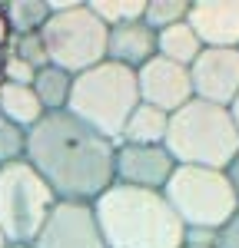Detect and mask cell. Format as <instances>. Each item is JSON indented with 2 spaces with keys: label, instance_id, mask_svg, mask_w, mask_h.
Wrapping results in <instances>:
<instances>
[{
  "label": "cell",
  "instance_id": "cell-16",
  "mask_svg": "<svg viewBox=\"0 0 239 248\" xmlns=\"http://www.w3.org/2000/svg\"><path fill=\"white\" fill-rule=\"evenodd\" d=\"M199 53H203V43H199V37L189 30L186 20L156 33V57L173 60V63H179V66H193Z\"/></svg>",
  "mask_w": 239,
  "mask_h": 248
},
{
  "label": "cell",
  "instance_id": "cell-18",
  "mask_svg": "<svg viewBox=\"0 0 239 248\" xmlns=\"http://www.w3.org/2000/svg\"><path fill=\"white\" fill-rule=\"evenodd\" d=\"M3 14H7L14 37H30V33H40L43 23L50 20V3L47 0H14V3H3Z\"/></svg>",
  "mask_w": 239,
  "mask_h": 248
},
{
  "label": "cell",
  "instance_id": "cell-26",
  "mask_svg": "<svg viewBox=\"0 0 239 248\" xmlns=\"http://www.w3.org/2000/svg\"><path fill=\"white\" fill-rule=\"evenodd\" d=\"M226 175H229V182H233V192H236V199H239V155L233 159V162H229Z\"/></svg>",
  "mask_w": 239,
  "mask_h": 248
},
{
  "label": "cell",
  "instance_id": "cell-6",
  "mask_svg": "<svg viewBox=\"0 0 239 248\" xmlns=\"http://www.w3.org/2000/svg\"><path fill=\"white\" fill-rule=\"evenodd\" d=\"M57 202L53 189L27 159L0 166V232L7 245H34Z\"/></svg>",
  "mask_w": 239,
  "mask_h": 248
},
{
  "label": "cell",
  "instance_id": "cell-28",
  "mask_svg": "<svg viewBox=\"0 0 239 248\" xmlns=\"http://www.w3.org/2000/svg\"><path fill=\"white\" fill-rule=\"evenodd\" d=\"M0 248H7V238H3V232H0Z\"/></svg>",
  "mask_w": 239,
  "mask_h": 248
},
{
  "label": "cell",
  "instance_id": "cell-25",
  "mask_svg": "<svg viewBox=\"0 0 239 248\" xmlns=\"http://www.w3.org/2000/svg\"><path fill=\"white\" fill-rule=\"evenodd\" d=\"M10 40H14V30H10L7 14H3V7H0V50H3V46H10Z\"/></svg>",
  "mask_w": 239,
  "mask_h": 248
},
{
  "label": "cell",
  "instance_id": "cell-7",
  "mask_svg": "<svg viewBox=\"0 0 239 248\" xmlns=\"http://www.w3.org/2000/svg\"><path fill=\"white\" fill-rule=\"evenodd\" d=\"M50 66L67 70L70 77H80L106 60V37L110 30L90 14L86 3H77L73 10L50 14V20L40 30Z\"/></svg>",
  "mask_w": 239,
  "mask_h": 248
},
{
  "label": "cell",
  "instance_id": "cell-17",
  "mask_svg": "<svg viewBox=\"0 0 239 248\" xmlns=\"http://www.w3.org/2000/svg\"><path fill=\"white\" fill-rule=\"evenodd\" d=\"M70 90H73V77L60 66H43L34 77V93H37L43 113H63L70 103Z\"/></svg>",
  "mask_w": 239,
  "mask_h": 248
},
{
  "label": "cell",
  "instance_id": "cell-1",
  "mask_svg": "<svg viewBox=\"0 0 239 248\" xmlns=\"http://www.w3.org/2000/svg\"><path fill=\"white\" fill-rule=\"evenodd\" d=\"M113 155L110 139L83 126L77 116L43 113L34 129H27V162L53 189L60 202H97L113 186Z\"/></svg>",
  "mask_w": 239,
  "mask_h": 248
},
{
  "label": "cell",
  "instance_id": "cell-3",
  "mask_svg": "<svg viewBox=\"0 0 239 248\" xmlns=\"http://www.w3.org/2000/svg\"><path fill=\"white\" fill-rule=\"evenodd\" d=\"M163 146L176 166L226 172L229 162L239 155V129L226 106L189 99L183 109L170 113V129Z\"/></svg>",
  "mask_w": 239,
  "mask_h": 248
},
{
  "label": "cell",
  "instance_id": "cell-27",
  "mask_svg": "<svg viewBox=\"0 0 239 248\" xmlns=\"http://www.w3.org/2000/svg\"><path fill=\"white\" fill-rule=\"evenodd\" d=\"M229 116H233V123H236V129H239V96L233 99V106H229Z\"/></svg>",
  "mask_w": 239,
  "mask_h": 248
},
{
  "label": "cell",
  "instance_id": "cell-19",
  "mask_svg": "<svg viewBox=\"0 0 239 248\" xmlns=\"http://www.w3.org/2000/svg\"><path fill=\"white\" fill-rule=\"evenodd\" d=\"M90 14L100 17L106 30L123 27V23H137L146 14V0H86Z\"/></svg>",
  "mask_w": 239,
  "mask_h": 248
},
{
  "label": "cell",
  "instance_id": "cell-4",
  "mask_svg": "<svg viewBox=\"0 0 239 248\" xmlns=\"http://www.w3.org/2000/svg\"><path fill=\"white\" fill-rule=\"evenodd\" d=\"M137 106H139L137 70H126L120 63L103 60L93 70L73 77L67 113L77 116L83 126H90L93 133H100L103 139H110L117 146L120 133H123L126 119Z\"/></svg>",
  "mask_w": 239,
  "mask_h": 248
},
{
  "label": "cell",
  "instance_id": "cell-2",
  "mask_svg": "<svg viewBox=\"0 0 239 248\" xmlns=\"http://www.w3.org/2000/svg\"><path fill=\"white\" fill-rule=\"evenodd\" d=\"M106 248H183L186 225L163 192L110 186L93 202Z\"/></svg>",
  "mask_w": 239,
  "mask_h": 248
},
{
  "label": "cell",
  "instance_id": "cell-8",
  "mask_svg": "<svg viewBox=\"0 0 239 248\" xmlns=\"http://www.w3.org/2000/svg\"><path fill=\"white\" fill-rule=\"evenodd\" d=\"M30 248H106L90 202H57Z\"/></svg>",
  "mask_w": 239,
  "mask_h": 248
},
{
  "label": "cell",
  "instance_id": "cell-30",
  "mask_svg": "<svg viewBox=\"0 0 239 248\" xmlns=\"http://www.w3.org/2000/svg\"><path fill=\"white\" fill-rule=\"evenodd\" d=\"M7 248H30V245H7Z\"/></svg>",
  "mask_w": 239,
  "mask_h": 248
},
{
  "label": "cell",
  "instance_id": "cell-29",
  "mask_svg": "<svg viewBox=\"0 0 239 248\" xmlns=\"http://www.w3.org/2000/svg\"><path fill=\"white\" fill-rule=\"evenodd\" d=\"M183 248H213V245H183Z\"/></svg>",
  "mask_w": 239,
  "mask_h": 248
},
{
  "label": "cell",
  "instance_id": "cell-9",
  "mask_svg": "<svg viewBox=\"0 0 239 248\" xmlns=\"http://www.w3.org/2000/svg\"><path fill=\"white\" fill-rule=\"evenodd\" d=\"M137 90H139V103L156 106L163 113H176L189 99H196L189 66H179V63L163 57H153L146 66L137 70Z\"/></svg>",
  "mask_w": 239,
  "mask_h": 248
},
{
  "label": "cell",
  "instance_id": "cell-23",
  "mask_svg": "<svg viewBox=\"0 0 239 248\" xmlns=\"http://www.w3.org/2000/svg\"><path fill=\"white\" fill-rule=\"evenodd\" d=\"M34 77H37V70L30 66V63H23L20 57H10L3 60V83H17V86H34Z\"/></svg>",
  "mask_w": 239,
  "mask_h": 248
},
{
  "label": "cell",
  "instance_id": "cell-11",
  "mask_svg": "<svg viewBox=\"0 0 239 248\" xmlns=\"http://www.w3.org/2000/svg\"><path fill=\"white\" fill-rule=\"evenodd\" d=\"M176 169L166 146H117L113 155V182L133 189L163 192Z\"/></svg>",
  "mask_w": 239,
  "mask_h": 248
},
{
  "label": "cell",
  "instance_id": "cell-24",
  "mask_svg": "<svg viewBox=\"0 0 239 248\" xmlns=\"http://www.w3.org/2000/svg\"><path fill=\"white\" fill-rule=\"evenodd\" d=\"M213 248H239V212L216 232L213 238Z\"/></svg>",
  "mask_w": 239,
  "mask_h": 248
},
{
  "label": "cell",
  "instance_id": "cell-20",
  "mask_svg": "<svg viewBox=\"0 0 239 248\" xmlns=\"http://www.w3.org/2000/svg\"><path fill=\"white\" fill-rule=\"evenodd\" d=\"M189 14V0H146V14H143V23L159 33L166 27H176L183 23Z\"/></svg>",
  "mask_w": 239,
  "mask_h": 248
},
{
  "label": "cell",
  "instance_id": "cell-5",
  "mask_svg": "<svg viewBox=\"0 0 239 248\" xmlns=\"http://www.w3.org/2000/svg\"><path fill=\"white\" fill-rule=\"evenodd\" d=\"M163 195L179 215V222L196 232H219L239 212L233 182L222 169L176 166Z\"/></svg>",
  "mask_w": 239,
  "mask_h": 248
},
{
  "label": "cell",
  "instance_id": "cell-14",
  "mask_svg": "<svg viewBox=\"0 0 239 248\" xmlns=\"http://www.w3.org/2000/svg\"><path fill=\"white\" fill-rule=\"evenodd\" d=\"M166 129H170V113L139 103L130 113V119H126L117 146H163L166 142Z\"/></svg>",
  "mask_w": 239,
  "mask_h": 248
},
{
  "label": "cell",
  "instance_id": "cell-12",
  "mask_svg": "<svg viewBox=\"0 0 239 248\" xmlns=\"http://www.w3.org/2000/svg\"><path fill=\"white\" fill-rule=\"evenodd\" d=\"M186 23L203 50H239V0H193Z\"/></svg>",
  "mask_w": 239,
  "mask_h": 248
},
{
  "label": "cell",
  "instance_id": "cell-21",
  "mask_svg": "<svg viewBox=\"0 0 239 248\" xmlns=\"http://www.w3.org/2000/svg\"><path fill=\"white\" fill-rule=\"evenodd\" d=\"M27 155V129H20L17 123H10L0 113V166L20 162Z\"/></svg>",
  "mask_w": 239,
  "mask_h": 248
},
{
  "label": "cell",
  "instance_id": "cell-15",
  "mask_svg": "<svg viewBox=\"0 0 239 248\" xmlns=\"http://www.w3.org/2000/svg\"><path fill=\"white\" fill-rule=\"evenodd\" d=\"M0 113L10 123H17L20 129H34L43 119V106H40L34 86H17V83L0 79Z\"/></svg>",
  "mask_w": 239,
  "mask_h": 248
},
{
  "label": "cell",
  "instance_id": "cell-10",
  "mask_svg": "<svg viewBox=\"0 0 239 248\" xmlns=\"http://www.w3.org/2000/svg\"><path fill=\"white\" fill-rule=\"evenodd\" d=\"M193 96L213 106H233L239 96V50H203L189 66Z\"/></svg>",
  "mask_w": 239,
  "mask_h": 248
},
{
  "label": "cell",
  "instance_id": "cell-13",
  "mask_svg": "<svg viewBox=\"0 0 239 248\" xmlns=\"http://www.w3.org/2000/svg\"><path fill=\"white\" fill-rule=\"evenodd\" d=\"M153 57H156V33L143 20L110 30V37H106V60L110 63H120L126 70H139Z\"/></svg>",
  "mask_w": 239,
  "mask_h": 248
},
{
  "label": "cell",
  "instance_id": "cell-22",
  "mask_svg": "<svg viewBox=\"0 0 239 248\" xmlns=\"http://www.w3.org/2000/svg\"><path fill=\"white\" fill-rule=\"evenodd\" d=\"M10 50H14V57H20L23 63H30L34 70L50 66V57H47V46H43V37H40V33L14 37V40H10Z\"/></svg>",
  "mask_w": 239,
  "mask_h": 248
}]
</instances>
